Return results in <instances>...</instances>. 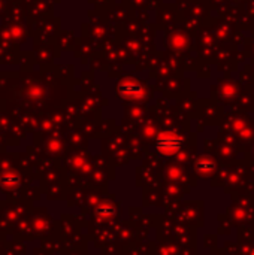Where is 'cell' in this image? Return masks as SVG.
Instances as JSON below:
<instances>
[{
  "mask_svg": "<svg viewBox=\"0 0 254 255\" xmlns=\"http://www.w3.org/2000/svg\"><path fill=\"white\" fill-rule=\"evenodd\" d=\"M181 145H183L181 137H178L174 133H166V134H162L157 139L156 148L163 155H172V154H175L181 148Z\"/></svg>",
  "mask_w": 254,
  "mask_h": 255,
  "instance_id": "cell-1",
  "label": "cell"
},
{
  "mask_svg": "<svg viewBox=\"0 0 254 255\" xmlns=\"http://www.w3.org/2000/svg\"><path fill=\"white\" fill-rule=\"evenodd\" d=\"M118 93L126 99H142L145 96V90L138 82H121L118 85Z\"/></svg>",
  "mask_w": 254,
  "mask_h": 255,
  "instance_id": "cell-2",
  "label": "cell"
}]
</instances>
